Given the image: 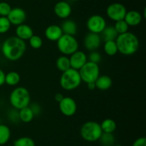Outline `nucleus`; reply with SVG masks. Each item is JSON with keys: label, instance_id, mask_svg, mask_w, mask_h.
Here are the masks:
<instances>
[{"label": "nucleus", "instance_id": "14", "mask_svg": "<svg viewBox=\"0 0 146 146\" xmlns=\"http://www.w3.org/2000/svg\"><path fill=\"white\" fill-rule=\"evenodd\" d=\"M54 13L60 19H65L69 17L72 12V8L67 1H60L54 6Z\"/></svg>", "mask_w": 146, "mask_h": 146}, {"label": "nucleus", "instance_id": "28", "mask_svg": "<svg viewBox=\"0 0 146 146\" xmlns=\"http://www.w3.org/2000/svg\"><path fill=\"white\" fill-rule=\"evenodd\" d=\"M14 146H35V143L31 137H21L14 141Z\"/></svg>", "mask_w": 146, "mask_h": 146}, {"label": "nucleus", "instance_id": "29", "mask_svg": "<svg viewBox=\"0 0 146 146\" xmlns=\"http://www.w3.org/2000/svg\"><path fill=\"white\" fill-rule=\"evenodd\" d=\"M113 27L118 34L127 32V31H128V28H129V26L128 25V24L125 22L124 19L115 21V25Z\"/></svg>", "mask_w": 146, "mask_h": 146}, {"label": "nucleus", "instance_id": "19", "mask_svg": "<svg viewBox=\"0 0 146 146\" xmlns=\"http://www.w3.org/2000/svg\"><path fill=\"white\" fill-rule=\"evenodd\" d=\"M60 27L62 29L63 34H68V35L74 36L76 34L77 29H78L76 23L71 19H66L63 21L61 26Z\"/></svg>", "mask_w": 146, "mask_h": 146}, {"label": "nucleus", "instance_id": "22", "mask_svg": "<svg viewBox=\"0 0 146 146\" xmlns=\"http://www.w3.org/2000/svg\"><path fill=\"white\" fill-rule=\"evenodd\" d=\"M100 125H101L103 133H113L116 129V123L111 118H107L103 120Z\"/></svg>", "mask_w": 146, "mask_h": 146}, {"label": "nucleus", "instance_id": "24", "mask_svg": "<svg viewBox=\"0 0 146 146\" xmlns=\"http://www.w3.org/2000/svg\"><path fill=\"white\" fill-rule=\"evenodd\" d=\"M56 65L57 69L62 72L71 68L69 57L66 55L61 56V57H58L56 62Z\"/></svg>", "mask_w": 146, "mask_h": 146}, {"label": "nucleus", "instance_id": "20", "mask_svg": "<svg viewBox=\"0 0 146 146\" xmlns=\"http://www.w3.org/2000/svg\"><path fill=\"white\" fill-rule=\"evenodd\" d=\"M101 34H102L101 39H104L105 42L115 40L118 35V32L115 29L113 26H106Z\"/></svg>", "mask_w": 146, "mask_h": 146}, {"label": "nucleus", "instance_id": "15", "mask_svg": "<svg viewBox=\"0 0 146 146\" xmlns=\"http://www.w3.org/2000/svg\"><path fill=\"white\" fill-rule=\"evenodd\" d=\"M62 35L63 31L61 27L56 24L48 26L45 29V37L49 41L57 42Z\"/></svg>", "mask_w": 146, "mask_h": 146}, {"label": "nucleus", "instance_id": "34", "mask_svg": "<svg viewBox=\"0 0 146 146\" xmlns=\"http://www.w3.org/2000/svg\"><path fill=\"white\" fill-rule=\"evenodd\" d=\"M9 120H11L13 123H17L20 120L19 115V110L17 109H12L9 110L8 113Z\"/></svg>", "mask_w": 146, "mask_h": 146}, {"label": "nucleus", "instance_id": "32", "mask_svg": "<svg viewBox=\"0 0 146 146\" xmlns=\"http://www.w3.org/2000/svg\"><path fill=\"white\" fill-rule=\"evenodd\" d=\"M11 9V7L6 1L0 2V17H7Z\"/></svg>", "mask_w": 146, "mask_h": 146}, {"label": "nucleus", "instance_id": "17", "mask_svg": "<svg viewBox=\"0 0 146 146\" xmlns=\"http://www.w3.org/2000/svg\"><path fill=\"white\" fill-rule=\"evenodd\" d=\"M143 19V16L139 11L135 10H131L127 11L124 20L129 27H135L141 24Z\"/></svg>", "mask_w": 146, "mask_h": 146}, {"label": "nucleus", "instance_id": "7", "mask_svg": "<svg viewBox=\"0 0 146 146\" xmlns=\"http://www.w3.org/2000/svg\"><path fill=\"white\" fill-rule=\"evenodd\" d=\"M81 80L85 83L95 82L100 75V68L98 64L88 61L79 70Z\"/></svg>", "mask_w": 146, "mask_h": 146}, {"label": "nucleus", "instance_id": "11", "mask_svg": "<svg viewBox=\"0 0 146 146\" xmlns=\"http://www.w3.org/2000/svg\"><path fill=\"white\" fill-rule=\"evenodd\" d=\"M102 39L100 34L88 32L86 34L84 40V45L86 50L89 52L96 51L101 46Z\"/></svg>", "mask_w": 146, "mask_h": 146}, {"label": "nucleus", "instance_id": "13", "mask_svg": "<svg viewBox=\"0 0 146 146\" xmlns=\"http://www.w3.org/2000/svg\"><path fill=\"white\" fill-rule=\"evenodd\" d=\"M69 60L71 68L79 70L88 62V57L84 52L77 50L70 55Z\"/></svg>", "mask_w": 146, "mask_h": 146}, {"label": "nucleus", "instance_id": "5", "mask_svg": "<svg viewBox=\"0 0 146 146\" xmlns=\"http://www.w3.org/2000/svg\"><path fill=\"white\" fill-rule=\"evenodd\" d=\"M103 131L101 125L95 121H88L84 123L81 128V135L88 142H95L99 140Z\"/></svg>", "mask_w": 146, "mask_h": 146}, {"label": "nucleus", "instance_id": "42", "mask_svg": "<svg viewBox=\"0 0 146 146\" xmlns=\"http://www.w3.org/2000/svg\"><path fill=\"white\" fill-rule=\"evenodd\" d=\"M9 146H11V145H9Z\"/></svg>", "mask_w": 146, "mask_h": 146}, {"label": "nucleus", "instance_id": "4", "mask_svg": "<svg viewBox=\"0 0 146 146\" xmlns=\"http://www.w3.org/2000/svg\"><path fill=\"white\" fill-rule=\"evenodd\" d=\"M81 80L78 70L70 68L66 71L63 72L60 77V85L64 90L67 91H71L81 84Z\"/></svg>", "mask_w": 146, "mask_h": 146}, {"label": "nucleus", "instance_id": "33", "mask_svg": "<svg viewBox=\"0 0 146 146\" xmlns=\"http://www.w3.org/2000/svg\"><path fill=\"white\" fill-rule=\"evenodd\" d=\"M101 58H102V57H101V54H100L98 52H90V54L89 55H88V60H89V62H94L98 64V63L101 62Z\"/></svg>", "mask_w": 146, "mask_h": 146}, {"label": "nucleus", "instance_id": "30", "mask_svg": "<svg viewBox=\"0 0 146 146\" xmlns=\"http://www.w3.org/2000/svg\"><path fill=\"white\" fill-rule=\"evenodd\" d=\"M29 44L30 47H32L33 49H37L41 48V46L43 44V40L41 37L37 35H33L31 38L29 40Z\"/></svg>", "mask_w": 146, "mask_h": 146}, {"label": "nucleus", "instance_id": "26", "mask_svg": "<svg viewBox=\"0 0 146 146\" xmlns=\"http://www.w3.org/2000/svg\"><path fill=\"white\" fill-rule=\"evenodd\" d=\"M11 136L9 127L4 124H0V145H4L9 141Z\"/></svg>", "mask_w": 146, "mask_h": 146}, {"label": "nucleus", "instance_id": "18", "mask_svg": "<svg viewBox=\"0 0 146 146\" xmlns=\"http://www.w3.org/2000/svg\"><path fill=\"white\" fill-rule=\"evenodd\" d=\"M112 84V79L108 75H99V77L95 81L96 88L101 91L108 90V89L111 88Z\"/></svg>", "mask_w": 146, "mask_h": 146}, {"label": "nucleus", "instance_id": "39", "mask_svg": "<svg viewBox=\"0 0 146 146\" xmlns=\"http://www.w3.org/2000/svg\"><path fill=\"white\" fill-rule=\"evenodd\" d=\"M87 87H88V89H89L90 90H94L96 89L95 82L87 83Z\"/></svg>", "mask_w": 146, "mask_h": 146}, {"label": "nucleus", "instance_id": "36", "mask_svg": "<svg viewBox=\"0 0 146 146\" xmlns=\"http://www.w3.org/2000/svg\"><path fill=\"white\" fill-rule=\"evenodd\" d=\"M133 146H146L145 137H142L137 139L133 144Z\"/></svg>", "mask_w": 146, "mask_h": 146}, {"label": "nucleus", "instance_id": "9", "mask_svg": "<svg viewBox=\"0 0 146 146\" xmlns=\"http://www.w3.org/2000/svg\"><path fill=\"white\" fill-rule=\"evenodd\" d=\"M127 12L126 8L121 3H113L106 9V14L110 19L118 21L124 19Z\"/></svg>", "mask_w": 146, "mask_h": 146}, {"label": "nucleus", "instance_id": "31", "mask_svg": "<svg viewBox=\"0 0 146 146\" xmlns=\"http://www.w3.org/2000/svg\"><path fill=\"white\" fill-rule=\"evenodd\" d=\"M11 23L7 17H0V34L7 33L11 28Z\"/></svg>", "mask_w": 146, "mask_h": 146}, {"label": "nucleus", "instance_id": "10", "mask_svg": "<svg viewBox=\"0 0 146 146\" xmlns=\"http://www.w3.org/2000/svg\"><path fill=\"white\" fill-rule=\"evenodd\" d=\"M59 103L61 113L66 117H71L76 113L77 104L75 100L70 97H64Z\"/></svg>", "mask_w": 146, "mask_h": 146}, {"label": "nucleus", "instance_id": "23", "mask_svg": "<svg viewBox=\"0 0 146 146\" xmlns=\"http://www.w3.org/2000/svg\"><path fill=\"white\" fill-rule=\"evenodd\" d=\"M21 80L20 74L17 72L11 71L5 74V83L9 86H15Z\"/></svg>", "mask_w": 146, "mask_h": 146}, {"label": "nucleus", "instance_id": "37", "mask_svg": "<svg viewBox=\"0 0 146 146\" xmlns=\"http://www.w3.org/2000/svg\"><path fill=\"white\" fill-rule=\"evenodd\" d=\"M5 73L1 69H0V87L5 84Z\"/></svg>", "mask_w": 146, "mask_h": 146}, {"label": "nucleus", "instance_id": "16", "mask_svg": "<svg viewBox=\"0 0 146 146\" xmlns=\"http://www.w3.org/2000/svg\"><path fill=\"white\" fill-rule=\"evenodd\" d=\"M16 37L21 39L23 41L29 40L33 35L34 31L30 26L25 24H21L20 25L17 26L15 29Z\"/></svg>", "mask_w": 146, "mask_h": 146}, {"label": "nucleus", "instance_id": "25", "mask_svg": "<svg viewBox=\"0 0 146 146\" xmlns=\"http://www.w3.org/2000/svg\"><path fill=\"white\" fill-rule=\"evenodd\" d=\"M104 52L108 56H114L118 53V47L115 40L106 41L104 44Z\"/></svg>", "mask_w": 146, "mask_h": 146}, {"label": "nucleus", "instance_id": "1", "mask_svg": "<svg viewBox=\"0 0 146 146\" xmlns=\"http://www.w3.org/2000/svg\"><path fill=\"white\" fill-rule=\"evenodd\" d=\"M27 50L25 41L12 36L6 39L1 45V52L4 57L9 61H17L19 60Z\"/></svg>", "mask_w": 146, "mask_h": 146}, {"label": "nucleus", "instance_id": "12", "mask_svg": "<svg viewBox=\"0 0 146 146\" xmlns=\"http://www.w3.org/2000/svg\"><path fill=\"white\" fill-rule=\"evenodd\" d=\"M7 17L11 24L18 26L24 24V21L27 19V14L23 9L20 7H14V8H11V11Z\"/></svg>", "mask_w": 146, "mask_h": 146}, {"label": "nucleus", "instance_id": "27", "mask_svg": "<svg viewBox=\"0 0 146 146\" xmlns=\"http://www.w3.org/2000/svg\"><path fill=\"white\" fill-rule=\"evenodd\" d=\"M98 140L103 146H113L115 143V137L113 133H103Z\"/></svg>", "mask_w": 146, "mask_h": 146}, {"label": "nucleus", "instance_id": "2", "mask_svg": "<svg viewBox=\"0 0 146 146\" xmlns=\"http://www.w3.org/2000/svg\"><path fill=\"white\" fill-rule=\"evenodd\" d=\"M118 52L123 55L130 56L135 54L139 47V40L135 34L130 31L118 34L115 39Z\"/></svg>", "mask_w": 146, "mask_h": 146}, {"label": "nucleus", "instance_id": "40", "mask_svg": "<svg viewBox=\"0 0 146 146\" xmlns=\"http://www.w3.org/2000/svg\"><path fill=\"white\" fill-rule=\"evenodd\" d=\"M70 1H79V0H70Z\"/></svg>", "mask_w": 146, "mask_h": 146}, {"label": "nucleus", "instance_id": "8", "mask_svg": "<svg viewBox=\"0 0 146 146\" xmlns=\"http://www.w3.org/2000/svg\"><path fill=\"white\" fill-rule=\"evenodd\" d=\"M106 19L101 15L94 14L91 16L86 21V27L89 32L101 34L104 29L106 27Z\"/></svg>", "mask_w": 146, "mask_h": 146}, {"label": "nucleus", "instance_id": "6", "mask_svg": "<svg viewBox=\"0 0 146 146\" xmlns=\"http://www.w3.org/2000/svg\"><path fill=\"white\" fill-rule=\"evenodd\" d=\"M56 42L57 48L64 55L70 56L78 50L79 44L74 36L63 34Z\"/></svg>", "mask_w": 146, "mask_h": 146}, {"label": "nucleus", "instance_id": "41", "mask_svg": "<svg viewBox=\"0 0 146 146\" xmlns=\"http://www.w3.org/2000/svg\"><path fill=\"white\" fill-rule=\"evenodd\" d=\"M114 146H122V145H114Z\"/></svg>", "mask_w": 146, "mask_h": 146}, {"label": "nucleus", "instance_id": "3", "mask_svg": "<svg viewBox=\"0 0 146 146\" xmlns=\"http://www.w3.org/2000/svg\"><path fill=\"white\" fill-rule=\"evenodd\" d=\"M30 93L24 87H16L9 96V102L13 108L19 110L30 104Z\"/></svg>", "mask_w": 146, "mask_h": 146}, {"label": "nucleus", "instance_id": "38", "mask_svg": "<svg viewBox=\"0 0 146 146\" xmlns=\"http://www.w3.org/2000/svg\"><path fill=\"white\" fill-rule=\"evenodd\" d=\"M64 97V95H63L61 93H56V94H55V96H54V99H55L56 101L58 102H60L63 100Z\"/></svg>", "mask_w": 146, "mask_h": 146}, {"label": "nucleus", "instance_id": "35", "mask_svg": "<svg viewBox=\"0 0 146 146\" xmlns=\"http://www.w3.org/2000/svg\"><path fill=\"white\" fill-rule=\"evenodd\" d=\"M29 107L31 108V110H32L33 113H34V116H37L41 113V107L38 103L36 102H33L32 104H30Z\"/></svg>", "mask_w": 146, "mask_h": 146}, {"label": "nucleus", "instance_id": "21", "mask_svg": "<svg viewBox=\"0 0 146 146\" xmlns=\"http://www.w3.org/2000/svg\"><path fill=\"white\" fill-rule=\"evenodd\" d=\"M19 119L23 123H28L32 121L34 117V115L32 110L29 107V106L24 107L19 110Z\"/></svg>", "mask_w": 146, "mask_h": 146}]
</instances>
